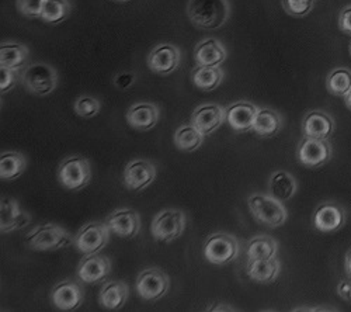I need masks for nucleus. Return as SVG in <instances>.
I'll list each match as a JSON object with an SVG mask.
<instances>
[{
    "label": "nucleus",
    "instance_id": "obj_40",
    "mask_svg": "<svg viewBox=\"0 0 351 312\" xmlns=\"http://www.w3.org/2000/svg\"><path fill=\"white\" fill-rule=\"evenodd\" d=\"M134 80H135L134 73H121V75H119V76L115 77L114 83H115L117 88L127 89V88H130L131 84L134 83Z\"/></svg>",
    "mask_w": 351,
    "mask_h": 312
},
{
    "label": "nucleus",
    "instance_id": "obj_3",
    "mask_svg": "<svg viewBox=\"0 0 351 312\" xmlns=\"http://www.w3.org/2000/svg\"><path fill=\"white\" fill-rule=\"evenodd\" d=\"M247 206L253 218L270 228H278L288 218L287 208L282 202L277 200L271 194H253L249 197Z\"/></svg>",
    "mask_w": 351,
    "mask_h": 312
},
{
    "label": "nucleus",
    "instance_id": "obj_38",
    "mask_svg": "<svg viewBox=\"0 0 351 312\" xmlns=\"http://www.w3.org/2000/svg\"><path fill=\"white\" fill-rule=\"evenodd\" d=\"M339 25H340V30L348 36H351V8L346 9L339 20Z\"/></svg>",
    "mask_w": 351,
    "mask_h": 312
},
{
    "label": "nucleus",
    "instance_id": "obj_5",
    "mask_svg": "<svg viewBox=\"0 0 351 312\" xmlns=\"http://www.w3.org/2000/svg\"><path fill=\"white\" fill-rule=\"evenodd\" d=\"M187 225V217L182 210L167 208L158 213L152 221V237L162 243L173 242L183 235Z\"/></svg>",
    "mask_w": 351,
    "mask_h": 312
},
{
    "label": "nucleus",
    "instance_id": "obj_26",
    "mask_svg": "<svg viewBox=\"0 0 351 312\" xmlns=\"http://www.w3.org/2000/svg\"><path fill=\"white\" fill-rule=\"evenodd\" d=\"M269 189H270V194L274 198L285 203L294 197V194L297 193L298 184H297V180L292 178L288 172L278 170V172L273 173V176L270 178Z\"/></svg>",
    "mask_w": 351,
    "mask_h": 312
},
{
    "label": "nucleus",
    "instance_id": "obj_17",
    "mask_svg": "<svg viewBox=\"0 0 351 312\" xmlns=\"http://www.w3.org/2000/svg\"><path fill=\"white\" fill-rule=\"evenodd\" d=\"M111 270L110 259L101 254H89L86 259H83L77 267V277L82 283L87 285H96L107 278Z\"/></svg>",
    "mask_w": 351,
    "mask_h": 312
},
{
    "label": "nucleus",
    "instance_id": "obj_39",
    "mask_svg": "<svg viewBox=\"0 0 351 312\" xmlns=\"http://www.w3.org/2000/svg\"><path fill=\"white\" fill-rule=\"evenodd\" d=\"M337 293L340 298H343L347 302H351V277L347 280H341L337 287Z\"/></svg>",
    "mask_w": 351,
    "mask_h": 312
},
{
    "label": "nucleus",
    "instance_id": "obj_33",
    "mask_svg": "<svg viewBox=\"0 0 351 312\" xmlns=\"http://www.w3.org/2000/svg\"><path fill=\"white\" fill-rule=\"evenodd\" d=\"M328 89L336 96H346L351 91V72L347 69H336L328 76Z\"/></svg>",
    "mask_w": 351,
    "mask_h": 312
},
{
    "label": "nucleus",
    "instance_id": "obj_36",
    "mask_svg": "<svg viewBox=\"0 0 351 312\" xmlns=\"http://www.w3.org/2000/svg\"><path fill=\"white\" fill-rule=\"evenodd\" d=\"M285 9L294 16H305L313 8V0H284Z\"/></svg>",
    "mask_w": 351,
    "mask_h": 312
},
{
    "label": "nucleus",
    "instance_id": "obj_14",
    "mask_svg": "<svg viewBox=\"0 0 351 312\" xmlns=\"http://www.w3.org/2000/svg\"><path fill=\"white\" fill-rule=\"evenodd\" d=\"M106 224L111 232L127 239L135 238L141 230L139 214L131 208H119L112 211L107 217Z\"/></svg>",
    "mask_w": 351,
    "mask_h": 312
},
{
    "label": "nucleus",
    "instance_id": "obj_31",
    "mask_svg": "<svg viewBox=\"0 0 351 312\" xmlns=\"http://www.w3.org/2000/svg\"><path fill=\"white\" fill-rule=\"evenodd\" d=\"M223 79V72L219 67L207 68L198 67L193 72V83L194 86L202 92H213L215 91Z\"/></svg>",
    "mask_w": 351,
    "mask_h": 312
},
{
    "label": "nucleus",
    "instance_id": "obj_12",
    "mask_svg": "<svg viewBox=\"0 0 351 312\" xmlns=\"http://www.w3.org/2000/svg\"><path fill=\"white\" fill-rule=\"evenodd\" d=\"M49 297L55 308L71 312L80 308L84 301V291L75 280H62L53 286Z\"/></svg>",
    "mask_w": 351,
    "mask_h": 312
},
{
    "label": "nucleus",
    "instance_id": "obj_27",
    "mask_svg": "<svg viewBox=\"0 0 351 312\" xmlns=\"http://www.w3.org/2000/svg\"><path fill=\"white\" fill-rule=\"evenodd\" d=\"M27 167V159L20 152H3L0 155V179L13 182L20 178Z\"/></svg>",
    "mask_w": 351,
    "mask_h": 312
},
{
    "label": "nucleus",
    "instance_id": "obj_18",
    "mask_svg": "<svg viewBox=\"0 0 351 312\" xmlns=\"http://www.w3.org/2000/svg\"><path fill=\"white\" fill-rule=\"evenodd\" d=\"M258 108L250 101H238L230 104L226 110V123L237 132L252 131Z\"/></svg>",
    "mask_w": 351,
    "mask_h": 312
},
{
    "label": "nucleus",
    "instance_id": "obj_28",
    "mask_svg": "<svg viewBox=\"0 0 351 312\" xmlns=\"http://www.w3.org/2000/svg\"><path fill=\"white\" fill-rule=\"evenodd\" d=\"M280 273V262L277 258L266 261H252L247 263V276L257 283H269L274 281Z\"/></svg>",
    "mask_w": 351,
    "mask_h": 312
},
{
    "label": "nucleus",
    "instance_id": "obj_25",
    "mask_svg": "<svg viewBox=\"0 0 351 312\" xmlns=\"http://www.w3.org/2000/svg\"><path fill=\"white\" fill-rule=\"evenodd\" d=\"M278 243L276 239L267 235L254 237L249 241L246 246V256L249 262L252 261H266L277 256Z\"/></svg>",
    "mask_w": 351,
    "mask_h": 312
},
{
    "label": "nucleus",
    "instance_id": "obj_16",
    "mask_svg": "<svg viewBox=\"0 0 351 312\" xmlns=\"http://www.w3.org/2000/svg\"><path fill=\"white\" fill-rule=\"evenodd\" d=\"M180 64V49L171 44H160L148 55V67L159 75H169Z\"/></svg>",
    "mask_w": 351,
    "mask_h": 312
},
{
    "label": "nucleus",
    "instance_id": "obj_13",
    "mask_svg": "<svg viewBox=\"0 0 351 312\" xmlns=\"http://www.w3.org/2000/svg\"><path fill=\"white\" fill-rule=\"evenodd\" d=\"M226 121L225 110L214 103L202 104L193 111L191 123L201 134L206 136L215 132Z\"/></svg>",
    "mask_w": 351,
    "mask_h": 312
},
{
    "label": "nucleus",
    "instance_id": "obj_6",
    "mask_svg": "<svg viewBox=\"0 0 351 312\" xmlns=\"http://www.w3.org/2000/svg\"><path fill=\"white\" fill-rule=\"evenodd\" d=\"M204 258L213 265H228L235 261L239 254V243L233 235L217 232L208 237L204 243Z\"/></svg>",
    "mask_w": 351,
    "mask_h": 312
},
{
    "label": "nucleus",
    "instance_id": "obj_29",
    "mask_svg": "<svg viewBox=\"0 0 351 312\" xmlns=\"http://www.w3.org/2000/svg\"><path fill=\"white\" fill-rule=\"evenodd\" d=\"M204 138L206 135L201 134L193 124L182 125L174 134V145L183 152H194L202 145Z\"/></svg>",
    "mask_w": 351,
    "mask_h": 312
},
{
    "label": "nucleus",
    "instance_id": "obj_43",
    "mask_svg": "<svg viewBox=\"0 0 351 312\" xmlns=\"http://www.w3.org/2000/svg\"><path fill=\"white\" fill-rule=\"evenodd\" d=\"M115 2H127V0H115Z\"/></svg>",
    "mask_w": 351,
    "mask_h": 312
},
{
    "label": "nucleus",
    "instance_id": "obj_22",
    "mask_svg": "<svg viewBox=\"0 0 351 312\" xmlns=\"http://www.w3.org/2000/svg\"><path fill=\"white\" fill-rule=\"evenodd\" d=\"M335 130L332 117L324 111H311L304 119L302 132L305 136L316 139H328Z\"/></svg>",
    "mask_w": 351,
    "mask_h": 312
},
{
    "label": "nucleus",
    "instance_id": "obj_21",
    "mask_svg": "<svg viewBox=\"0 0 351 312\" xmlns=\"http://www.w3.org/2000/svg\"><path fill=\"white\" fill-rule=\"evenodd\" d=\"M194 58H195L197 67L215 68V67H219L226 60V49L218 40L208 38L197 45Z\"/></svg>",
    "mask_w": 351,
    "mask_h": 312
},
{
    "label": "nucleus",
    "instance_id": "obj_35",
    "mask_svg": "<svg viewBox=\"0 0 351 312\" xmlns=\"http://www.w3.org/2000/svg\"><path fill=\"white\" fill-rule=\"evenodd\" d=\"M44 6V0H17V9L19 12L30 19L41 17Z\"/></svg>",
    "mask_w": 351,
    "mask_h": 312
},
{
    "label": "nucleus",
    "instance_id": "obj_32",
    "mask_svg": "<svg viewBox=\"0 0 351 312\" xmlns=\"http://www.w3.org/2000/svg\"><path fill=\"white\" fill-rule=\"evenodd\" d=\"M72 6L68 0H44L41 20L49 24H60L71 14Z\"/></svg>",
    "mask_w": 351,
    "mask_h": 312
},
{
    "label": "nucleus",
    "instance_id": "obj_23",
    "mask_svg": "<svg viewBox=\"0 0 351 312\" xmlns=\"http://www.w3.org/2000/svg\"><path fill=\"white\" fill-rule=\"evenodd\" d=\"M128 300V286L124 281H107L99 294V302L110 311L121 309Z\"/></svg>",
    "mask_w": 351,
    "mask_h": 312
},
{
    "label": "nucleus",
    "instance_id": "obj_15",
    "mask_svg": "<svg viewBox=\"0 0 351 312\" xmlns=\"http://www.w3.org/2000/svg\"><path fill=\"white\" fill-rule=\"evenodd\" d=\"M30 214L21 210L17 200L13 197H2V202H0V231L2 234L21 230L27 224H30Z\"/></svg>",
    "mask_w": 351,
    "mask_h": 312
},
{
    "label": "nucleus",
    "instance_id": "obj_37",
    "mask_svg": "<svg viewBox=\"0 0 351 312\" xmlns=\"http://www.w3.org/2000/svg\"><path fill=\"white\" fill-rule=\"evenodd\" d=\"M16 72L17 71L0 67V92L6 93L16 86V83H17Z\"/></svg>",
    "mask_w": 351,
    "mask_h": 312
},
{
    "label": "nucleus",
    "instance_id": "obj_10",
    "mask_svg": "<svg viewBox=\"0 0 351 312\" xmlns=\"http://www.w3.org/2000/svg\"><path fill=\"white\" fill-rule=\"evenodd\" d=\"M156 178V167L152 162L145 159H134L124 169V186L132 191L139 193L149 187Z\"/></svg>",
    "mask_w": 351,
    "mask_h": 312
},
{
    "label": "nucleus",
    "instance_id": "obj_30",
    "mask_svg": "<svg viewBox=\"0 0 351 312\" xmlns=\"http://www.w3.org/2000/svg\"><path fill=\"white\" fill-rule=\"evenodd\" d=\"M28 49L21 44H2L0 47V67L17 71L25 65Z\"/></svg>",
    "mask_w": 351,
    "mask_h": 312
},
{
    "label": "nucleus",
    "instance_id": "obj_24",
    "mask_svg": "<svg viewBox=\"0 0 351 312\" xmlns=\"http://www.w3.org/2000/svg\"><path fill=\"white\" fill-rule=\"evenodd\" d=\"M282 127V119L277 111L271 108H258L252 131L260 136L270 138L280 132Z\"/></svg>",
    "mask_w": 351,
    "mask_h": 312
},
{
    "label": "nucleus",
    "instance_id": "obj_19",
    "mask_svg": "<svg viewBox=\"0 0 351 312\" xmlns=\"http://www.w3.org/2000/svg\"><path fill=\"white\" fill-rule=\"evenodd\" d=\"M159 121V108L154 103H136L127 111V123L138 131H149Z\"/></svg>",
    "mask_w": 351,
    "mask_h": 312
},
{
    "label": "nucleus",
    "instance_id": "obj_20",
    "mask_svg": "<svg viewBox=\"0 0 351 312\" xmlns=\"http://www.w3.org/2000/svg\"><path fill=\"white\" fill-rule=\"evenodd\" d=\"M344 210L335 203L320 204L313 214V225L320 232L337 231L344 224Z\"/></svg>",
    "mask_w": 351,
    "mask_h": 312
},
{
    "label": "nucleus",
    "instance_id": "obj_8",
    "mask_svg": "<svg viewBox=\"0 0 351 312\" xmlns=\"http://www.w3.org/2000/svg\"><path fill=\"white\" fill-rule=\"evenodd\" d=\"M23 84L25 89L37 96H47L56 88V71L47 64H33L27 67L23 73Z\"/></svg>",
    "mask_w": 351,
    "mask_h": 312
},
{
    "label": "nucleus",
    "instance_id": "obj_34",
    "mask_svg": "<svg viewBox=\"0 0 351 312\" xmlns=\"http://www.w3.org/2000/svg\"><path fill=\"white\" fill-rule=\"evenodd\" d=\"M75 112L79 117L83 119H92L99 115L100 111V101L90 96H82L75 101Z\"/></svg>",
    "mask_w": 351,
    "mask_h": 312
},
{
    "label": "nucleus",
    "instance_id": "obj_42",
    "mask_svg": "<svg viewBox=\"0 0 351 312\" xmlns=\"http://www.w3.org/2000/svg\"><path fill=\"white\" fill-rule=\"evenodd\" d=\"M344 101H346V106L351 110V91L344 96Z\"/></svg>",
    "mask_w": 351,
    "mask_h": 312
},
{
    "label": "nucleus",
    "instance_id": "obj_41",
    "mask_svg": "<svg viewBox=\"0 0 351 312\" xmlns=\"http://www.w3.org/2000/svg\"><path fill=\"white\" fill-rule=\"evenodd\" d=\"M344 266H346V272L348 274V277H351V250L346 254V261H344Z\"/></svg>",
    "mask_w": 351,
    "mask_h": 312
},
{
    "label": "nucleus",
    "instance_id": "obj_7",
    "mask_svg": "<svg viewBox=\"0 0 351 312\" xmlns=\"http://www.w3.org/2000/svg\"><path fill=\"white\" fill-rule=\"evenodd\" d=\"M135 287L142 300L158 301L167 294L170 289V278L163 270L158 267H149L139 273Z\"/></svg>",
    "mask_w": 351,
    "mask_h": 312
},
{
    "label": "nucleus",
    "instance_id": "obj_2",
    "mask_svg": "<svg viewBox=\"0 0 351 312\" xmlns=\"http://www.w3.org/2000/svg\"><path fill=\"white\" fill-rule=\"evenodd\" d=\"M72 243L73 238L71 237V234L56 224L37 225L25 235V245L37 252L64 249Z\"/></svg>",
    "mask_w": 351,
    "mask_h": 312
},
{
    "label": "nucleus",
    "instance_id": "obj_1",
    "mask_svg": "<svg viewBox=\"0 0 351 312\" xmlns=\"http://www.w3.org/2000/svg\"><path fill=\"white\" fill-rule=\"evenodd\" d=\"M187 14L197 27L215 30L228 21L230 6L228 0H190Z\"/></svg>",
    "mask_w": 351,
    "mask_h": 312
},
{
    "label": "nucleus",
    "instance_id": "obj_11",
    "mask_svg": "<svg viewBox=\"0 0 351 312\" xmlns=\"http://www.w3.org/2000/svg\"><path fill=\"white\" fill-rule=\"evenodd\" d=\"M300 163L309 169L320 167L332 158V147L328 139H316L305 136L297 151Z\"/></svg>",
    "mask_w": 351,
    "mask_h": 312
},
{
    "label": "nucleus",
    "instance_id": "obj_44",
    "mask_svg": "<svg viewBox=\"0 0 351 312\" xmlns=\"http://www.w3.org/2000/svg\"><path fill=\"white\" fill-rule=\"evenodd\" d=\"M350 52H351V44H350Z\"/></svg>",
    "mask_w": 351,
    "mask_h": 312
},
{
    "label": "nucleus",
    "instance_id": "obj_9",
    "mask_svg": "<svg viewBox=\"0 0 351 312\" xmlns=\"http://www.w3.org/2000/svg\"><path fill=\"white\" fill-rule=\"evenodd\" d=\"M110 239V228L107 224L103 222H89L75 235L73 245L75 248L89 256V254L99 253L101 249L106 248Z\"/></svg>",
    "mask_w": 351,
    "mask_h": 312
},
{
    "label": "nucleus",
    "instance_id": "obj_4",
    "mask_svg": "<svg viewBox=\"0 0 351 312\" xmlns=\"http://www.w3.org/2000/svg\"><path fill=\"white\" fill-rule=\"evenodd\" d=\"M58 180L66 190L79 191L92 180V166L84 156H69L58 169Z\"/></svg>",
    "mask_w": 351,
    "mask_h": 312
}]
</instances>
